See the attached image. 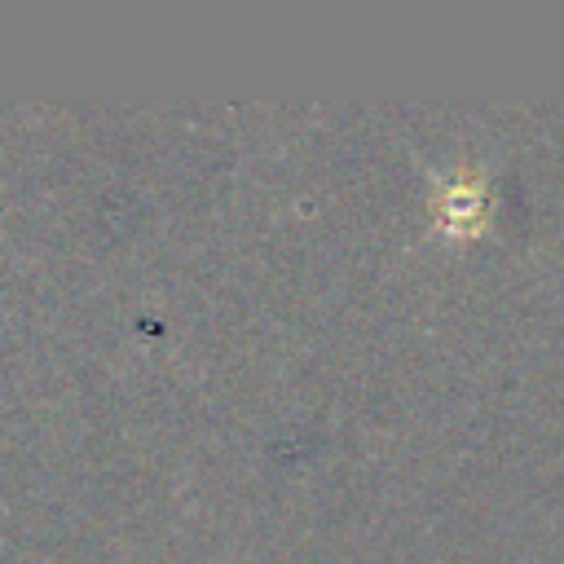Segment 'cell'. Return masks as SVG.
Listing matches in <instances>:
<instances>
[{"label":"cell","instance_id":"1","mask_svg":"<svg viewBox=\"0 0 564 564\" xmlns=\"http://www.w3.org/2000/svg\"><path fill=\"white\" fill-rule=\"evenodd\" d=\"M489 225V181L476 167H458L432 185V229L449 242H471Z\"/></svg>","mask_w":564,"mask_h":564}]
</instances>
